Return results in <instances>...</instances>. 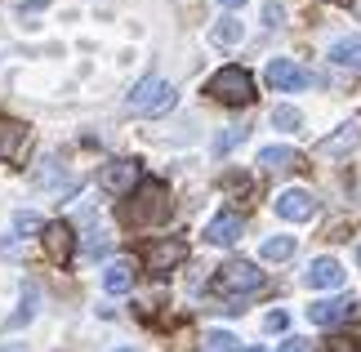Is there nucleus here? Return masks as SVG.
Wrapping results in <instances>:
<instances>
[{"mask_svg":"<svg viewBox=\"0 0 361 352\" xmlns=\"http://www.w3.org/2000/svg\"><path fill=\"white\" fill-rule=\"evenodd\" d=\"M125 219L130 223H161V219H170V188L165 183H138L134 188V201L125 205Z\"/></svg>","mask_w":361,"mask_h":352,"instance_id":"obj_1","label":"nucleus"},{"mask_svg":"<svg viewBox=\"0 0 361 352\" xmlns=\"http://www.w3.org/2000/svg\"><path fill=\"white\" fill-rule=\"evenodd\" d=\"M205 94L219 98V103H228V107H245L250 98H255V76H250L245 67H224V72L210 76Z\"/></svg>","mask_w":361,"mask_h":352,"instance_id":"obj_2","label":"nucleus"},{"mask_svg":"<svg viewBox=\"0 0 361 352\" xmlns=\"http://www.w3.org/2000/svg\"><path fill=\"white\" fill-rule=\"evenodd\" d=\"M214 290L245 299V294H259V290H263V272H259L255 263H245V259H228V263L214 272Z\"/></svg>","mask_w":361,"mask_h":352,"instance_id":"obj_3","label":"nucleus"},{"mask_svg":"<svg viewBox=\"0 0 361 352\" xmlns=\"http://www.w3.org/2000/svg\"><path fill=\"white\" fill-rule=\"evenodd\" d=\"M125 107L138 111V116H157V111H170L174 107V85L161 76H143L134 85V94L125 98Z\"/></svg>","mask_w":361,"mask_h":352,"instance_id":"obj_4","label":"nucleus"},{"mask_svg":"<svg viewBox=\"0 0 361 352\" xmlns=\"http://www.w3.org/2000/svg\"><path fill=\"white\" fill-rule=\"evenodd\" d=\"M183 259H188V241H178V236H161V241H152L143 250L147 272H170V267H178Z\"/></svg>","mask_w":361,"mask_h":352,"instance_id":"obj_5","label":"nucleus"},{"mask_svg":"<svg viewBox=\"0 0 361 352\" xmlns=\"http://www.w3.org/2000/svg\"><path fill=\"white\" fill-rule=\"evenodd\" d=\"M268 85L295 94V90H308L312 85V72H308V67H299L295 59H272L268 63Z\"/></svg>","mask_w":361,"mask_h":352,"instance_id":"obj_6","label":"nucleus"},{"mask_svg":"<svg viewBox=\"0 0 361 352\" xmlns=\"http://www.w3.org/2000/svg\"><path fill=\"white\" fill-rule=\"evenodd\" d=\"M99 188L107 196H125L138 188V161H107L99 170Z\"/></svg>","mask_w":361,"mask_h":352,"instance_id":"obj_7","label":"nucleus"},{"mask_svg":"<svg viewBox=\"0 0 361 352\" xmlns=\"http://www.w3.org/2000/svg\"><path fill=\"white\" fill-rule=\"evenodd\" d=\"M40 236H45V255L54 259V263H72V250H76V232H72V223H45L40 228Z\"/></svg>","mask_w":361,"mask_h":352,"instance_id":"obj_8","label":"nucleus"},{"mask_svg":"<svg viewBox=\"0 0 361 352\" xmlns=\"http://www.w3.org/2000/svg\"><path fill=\"white\" fill-rule=\"evenodd\" d=\"M353 294H335V299H317L308 308V321L312 326H339V321H348L353 317Z\"/></svg>","mask_w":361,"mask_h":352,"instance_id":"obj_9","label":"nucleus"},{"mask_svg":"<svg viewBox=\"0 0 361 352\" xmlns=\"http://www.w3.org/2000/svg\"><path fill=\"white\" fill-rule=\"evenodd\" d=\"M276 214L290 219V223H303V219H312L317 214V201H312V192H303V188H290L276 196Z\"/></svg>","mask_w":361,"mask_h":352,"instance_id":"obj_10","label":"nucleus"},{"mask_svg":"<svg viewBox=\"0 0 361 352\" xmlns=\"http://www.w3.org/2000/svg\"><path fill=\"white\" fill-rule=\"evenodd\" d=\"M303 286L308 290H339L343 286V267L335 259H312L308 272H303Z\"/></svg>","mask_w":361,"mask_h":352,"instance_id":"obj_11","label":"nucleus"},{"mask_svg":"<svg viewBox=\"0 0 361 352\" xmlns=\"http://www.w3.org/2000/svg\"><path fill=\"white\" fill-rule=\"evenodd\" d=\"M241 232H245L241 214H219V219H210V228H205V241L210 245H232V241H241Z\"/></svg>","mask_w":361,"mask_h":352,"instance_id":"obj_12","label":"nucleus"},{"mask_svg":"<svg viewBox=\"0 0 361 352\" xmlns=\"http://www.w3.org/2000/svg\"><path fill=\"white\" fill-rule=\"evenodd\" d=\"M23 147H27V125L23 121H0V161L23 157Z\"/></svg>","mask_w":361,"mask_h":352,"instance_id":"obj_13","label":"nucleus"},{"mask_svg":"<svg viewBox=\"0 0 361 352\" xmlns=\"http://www.w3.org/2000/svg\"><path fill=\"white\" fill-rule=\"evenodd\" d=\"M130 286H134V263L116 259V263L103 267V290H107V294H125Z\"/></svg>","mask_w":361,"mask_h":352,"instance_id":"obj_14","label":"nucleus"},{"mask_svg":"<svg viewBox=\"0 0 361 352\" xmlns=\"http://www.w3.org/2000/svg\"><path fill=\"white\" fill-rule=\"evenodd\" d=\"M259 165H263V170H272V174L295 170V165H299V152L295 147H263L259 152Z\"/></svg>","mask_w":361,"mask_h":352,"instance_id":"obj_15","label":"nucleus"},{"mask_svg":"<svg viewBox=\"0 0 361 352\" xmlns=\"http://www.w3.org/2000/svg\"><path fill=\"white\" fill-rule=\"evenodd\" d=\"M361 143V125H343L339 134H330V138H322V157H335V152H348V147H357Z\"/></svg>","mask_w":361,"mask_h":352,"instance_id":"obj_16","label":"nucleus"},{"mask_svg":"<svg viewBox=\"0 0 361 352\" xmlns=\"http://www.w3.org/2000/svg\"><path fill=\"white\" fill-rule=\"evenodd\" d=\"M36 308H40V290H36V281H23V308L9 317V326H13V330L27 326V321L36 317Z\"/></svg>","mask_w":361,"mask_h":352,"instance_id":"obj_17","label":"nucleus"},{"mask_svg":"<svg viewBox=\"0 0 361 352\" xmlns=\"http://www.w3.org/2000/svg\"><path fill=\"white\" fill-rule=\"evenodd\" d=\"M330 59H335L339 67H361V36L335 40V49H330Z\"/></svg>","mask_w":361,"mask_h":352,"instance_id":"obj_18","label":"nucleus"},{"mask_svg":"<svg viewBox=\"0 0 361 352\" xmlns=\"http://www.w3.org/2000/svg\"><path fill=\"white\" fill-rule=\"evenodd\" d=\"M263 259L268 263H286L290 255H295V236H268V241H263V250H259Z\"/></svg>","mask_w":361,"mask_h":352,"instance_id":"obj_19","label":"nucleus"},{"mask_svg":"<svg viewBox=\"0 0 361 352\" xmlns=\"http://www.w3.org/2000/svg\"><path fill=\"white\" fill-rule=\"evenodd\" d=\"M210 40H214V45H237V40H241V23H237V18L214 23V27H210Z\"/></svg>","mask_w":361,"mask_h":352,"instance_id":"obj_20","label":"nucleus"},{"mask_svg":"<svg viewBox=\"0 0 361 352\" xmlns=\"http://www.w3.org/2000/svg\"><path fill=\"white\" fill-rule=\"evenodd\" d=\"M201 352H237V334H228V330H210L201 339Z\"/></svg>","mask_w":361,"mask_h":352,"instance_id":"obj_21","label":"nucleus"},{"mask_svg":"<svg viewBox=\"0 0 361 352\" xmlns=\"http://www.w3.org/2000/svg\"><path fill=\"white\" fill-rule=\"evenodd\" d=\"M272 125H276V130H299L303 116H299V107H276L272 111Z\"/></svg>","mask_w":361,"mask_h":352,"instance_id":"obj_22","label":"nucleus"},{"mask_svg":"<svg viewBox=\"0 0 361 352\" xmlns=\"http://www.w3.org/2000/svg\"><path fill=\"white\" fill-rule=\"evenodd\" d=\"M241 138H245V130H241V125H232L228 134H219V138H214V152H219V157H224V152H232V147L241 143Z\"/></svg>","mask_w":361,"mask_h":352,"instance_id":"obj_23","label":"nucleus"},{"mask_svg":"<svg viewBox=\"0 0 361 352\" xmlns=\"http://www.w3.org/2000/svg\"><path fill=\"white\" fill-rule=\"evenodd\" d=\"M40 228H45V223H40L36 214H18V219H13V232H18V236H32V232H40Z\"/></svg>","mask_w":361,"mask_h":352,"instance_id":"obj_24","label":"nucleus"},{"mask_svg":"<svg viewBox=\"0 0 361 352\" xmlns=\"http://www.w3.org/2000/svg\"><path fill=\"white\" fill-rule=\"evenodd\" d=\"M107 245H112V236H107V232H94L90 245H85V255H107Z\"/></svg>","mask_w":361,"mask_h":352,"instance_id":"obj_25","label":"nucleus"},{"mask_svg":"<svg viewBox=\"0 0 361 352\" xmlns=\"http://www.w3.org/2000/svg\"><path fill=\"white\" fill-rule=\"evenodd\" d=\"M263 326H268V330H272V334H281V330H286V326H290V317H286V312H281V308H276V312H268V321H263Z\"/></svg>","mask_w":361,"mask_h":352,"instance_id":"obj_26","label":"nucleus"},{"mask_svg":"<svg viewBox=\"0 0 361 352\" xmlns=\"http://www.w3.org/2000/svg\"><path fill=\"white\" fill-rule=\"evenodd\" d=\"M281 18H286L281 5H263V23H268V27H281Z\"/></svg>","mask_w":361,"mask_h":352,"instance_id":"obj_27","label":"nucleus"},{"mask_svg":"<svg viewBox=\"0 0 361 352\" xmlns=\"http://www.w3.org/2000/svg\"><path fill=\"white\" fill-rule=\"evenodd\" d=\"M322 352H357V348H348V339H326Z\"/></svg>","mask_w":361,"mask_h":352,"instance_id":"obj_28","label":"nucleus"},{"mask_svg":"<svg viewBox=\"0 0 361 352\" xmlns=\"http://www.w3.org/2000/svg\"><path fill=\"white\" fill-rule=\"evenodd\" d=\"M281 352H308V344H303V339H286Z\"/></svg>","mask_w":361,"mask_h":352,"instance_id":"obj_29","label":"nucleus"},{"mask_svg":"<svg viewBox=\"0 0 361 352\" xmlns=\"http://www.w3.org/2000/svg\"><path fill=\"white\" fill-rule=\"evenodd\" d=\"M219 5H224V9H241L245 0H219Z\"/></svg>","mask_w":361,"mask_h":352,"instance_id":"obj_30","label":"nucleus"},{"mask_svg":"<svg viewBox=\"0 0 361 352\" xmlns=\"http://www.w3.org/2000/svg\"><path fill=\"white\" fill-rule=\"evenodd\" d=\"M353 312H357V308H353ZM357 330H361V312H357Z\"/></svg>","mask_w":361,"mask_h":352,"instance_id":"obj_31","label":"nucleus"},{"mask_svg":"<svg viewBox=\"0 0 361 352\" xmlns=\"http://www.w3.org/2000/svg\"><path fill=\"white\" fill-rule=\"evenodd\" d=\"M245 352H268V348H245Z\"/></svg>","mask_w":361,"mask_h":352,"instance_id":"obj_32","label":"nucleus"},{"mask_svg":"<svg viewBox=\"0 0 361 352\" xmlns=\"http://www.w3.org/2000/svg\"><path fill=\"white\" fill-rule=\"evenodd\" d=\"M357 263H361V241H357Z\"/></svg>","mask_w":361,"mask_h":352,"instance_id":"obj_33","label":"nucleus"},{"mask_svg":"<svg viewBox=\"0 0 361 352\" xmlns=\"http://www.w3.org/2000/svg\"><path fill=\"white\" fill-rule=\"evenodd\" d=\"M330 5H348V0H330Z\"/></svg>","mask_w":361,"mask_h":352,"instance_id":"obj_34","label":"nucleus"}]
</instances>
